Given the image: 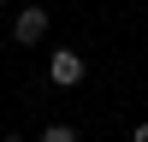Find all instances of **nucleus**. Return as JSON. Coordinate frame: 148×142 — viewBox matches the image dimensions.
<instances>
[{"label":"nucleus","instance_id":"nucleus-1","mask_svg":"<svg viewBox=\"0 0 148 142\" xmlns=\"http://www.w3.org/2000/svg\"><path fill=\"white\" fill-rule=\"evenodd\" d=\"M42 36H47V12H42V6H24L18 18H12V42L30 47V42H42Z\"/></svg>","mask_w":148,"mask_h":142},{"label":"nucleus","instance_id":"nucleus-2","mask_svg":"<svg viewBox=\"0 0 148 142\" xmlns=\"http://www.w3.org/2000/svg\"><path fill=\"white\" fill-rule=\"evenodd\" d=\"M47 77H53L59 89H71V83H83V59L71 53V47H59V53L47 59Z\"/></svg>","mask_w":148,"mask_h":142},{"label":"nucleus","instance_id":"nucleus-3","mask_svg":"<svg viewBox=\"0 0 148 142\" xmlns=\"http://www.w3.org/2000/svg\"><path fill=\"white\" fill-rule=\"evenodd\" d=\"M42 142H77V130H71V124H47Z\"/></svg>","mask_w":148,"mask_h":142},{"label":"nucleus","instance_id":"nucleus-4","mask_svg":"<svg viewBox=\"0 0 148 142\" xmlns=\"http://www.w3.org/2000/svg\"><path fill=\"white\" fill-rule=\"evenodd\" d=\"M130 142H148V124H136V130H130Z\"/></svg>","mask_w":148,"mask_h":142},{"label":"nucleus","instance_id":"nucleus-5","mask_svg":"<svg viewBox=\"0 0 148 142\" xmlns=\"http://www.w3.org/2000/svg\"><path fill=\"white\" fill-rule=\"evenodd\" d=\"M0 6H6V0H0Z\"/></svg>","mask_w":148,"mask_h":142}]
</instances>
